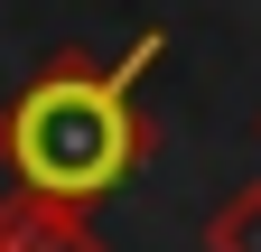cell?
Segmentation results:
<instances>
[{"mask_svg": "<svg viewBox=\"0 0 261 252\" xmlns=\"http://www.w3.org/2000/svg\"><path fill=\"white\" fill-rule=\"evenodd\" d=\"M168 56V28H140L121 56H84L65 47L47 56L38 75L19 84V103L0 112V168H10L28 196H56V206H103L112 187L149 159V121H140V75Z\"/></svg>", "mask_w": 261, "mask_h": 252, "instance_id": "cell-1", "label": "cell"}, {"mask_svg": "<svg viewBox=\"0 0 261 252\" xmlns=\"http://www.w3.org/2000/svg\"><path fill=\"white\" fill-rule=\"evenodd\" d=\"M0 252H112V243L93 234L84 206H56V196L10 187V196H0Z\"/></svg>", "mask_w": 261, "mask_h": 252, "instance_id": "cell-2", "label": "cell"}, {"mask_svg": "<svg viewBox=\"0 0 261 252\" xmlns=\"http://www.w3.org/2000/svg\"><path fill=\"white\" fill-rule=\"evenodd\" d=\"M252 140H261V112H252Z\"/></svg>", "mask_w": 261, "mask_h": 252, "instance_id": "cell-4", "label": "cell"}, {"mask_svg": "<svg viewBox=\"0 0 261 252\" xmlns=\"http://www.w3.org/2000/svg\"><path fill=\"white\" fill-rule=\"evenodd\" d=\"M205 252H261V178H243L233 196L205 215Z\"/></svg>", "mask_w": 261, "mask_h": 252, "instance_id": "cell-3", "label": "cell"}]
</instances>
